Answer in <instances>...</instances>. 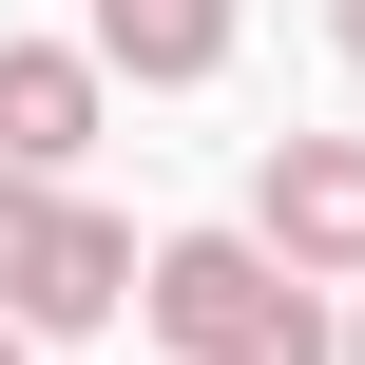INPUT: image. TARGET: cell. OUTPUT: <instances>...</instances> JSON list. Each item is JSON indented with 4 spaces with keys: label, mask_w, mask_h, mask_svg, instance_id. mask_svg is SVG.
<instances>
[{
    "label": "cell",
    "mask_w": 365,
    "mask_h": 365,
    "mask_svg": "<svg viewBox=\"0 0 365 365\" xmlns=\"http://www.w3.org/2000/svg\"><path fill=\"white\" fill-rule=\"evenodd\" d=\"M327 38H346V77H365V0H327Z\"/></svg>",
    "instance_id": "obj_7"
},
{
    "label": "cell",
    "mask_w": 365,
    "mask_h": 365,
    "mask_svg": "<svg viewBox=\"0 0 365 365\" xmlns=\"http://www.w3.org/2000/svg\"><path fill=\"white\" fill-rule=\"evenodd\" d=\"M77 58L135 77V96H192V77H231V0H96Z\"/></svg>",
    "instance_id": "obj_5"
},
{
    "label": "cell",
    "mask_w": 365,
    "mask_h": 365,
    "mask_svg": "<svg viewBox=\"0 0 365 365\" xmlns=\"http://www.w3.org/2000/svg\"><path fill=\"white\" fill-rule=\"evenodd\" d=\"M96 96H115V77H96L77 38H0V154H19V173H77V154H96Z\"/></svg>",
    "instance_id": "obj_4"
},
{
    "label": "cell",
    "mask_w": 365,
    "mask_h": 365,
    "mask_svg": "<svg viewBox=\"0 0 365 365\" xmlns=\"http://www.w3.org/2000/svg\"><path fill=\"white\" fill-rule=\"evenodd\" d=\"M135 327L192 346V365H327V308H308V269L269 231H154L135 250Z\"/></svg>",
    "instance_id": "obj_1"
},
{
    "label": "cell",
    "mask_w": 365,
    "mask_h": 365,
    "mask_svg": "<svg viewBox=\"0 0 365 365\" xmlns=\"http://www.w3.org/2000/svg\"><path fill=\"white\" fill-rule=\"evenodd\" d=\"M0 365H38V327H19V308H0Z\"/></svg>",
    "instance_id": "obj_8"
},
{
    "label": "cell",
    "mask_w": 365,
    "mask_h": 365,
    "mask_svg": "<svg viewBox=\"0 0 365 365\" xmlns=\"http://www.w3.org/2000/svg\"><path fill=\"white\" fill-rule=\"evenodd\" d=\"M135 308V231L96 212V192H58V231H38V269H19V327L58 346V327H115Z\"/></svg>",
    "instance_id": "obj_3"
},
{
    "label": "cell",
    "mask_w": 365,
    "mask_h": 365,
    "mask_svg": "<svg viewBox=\"0 0 365 365\" xmlns=\"http://www.w3.org/2000/svg\"><path fill=\"white\" fill-rule=\"evenodd\" d=\"M327 365H365V308H346V327H327Z\"/></svg>",
    "instance_id": "obj_9"
},
{
    "label": "cell",
    "mask_w": 365,
    "mask_h": 365,
    "mask_svg": "<svg viewBox=\"0 0 365 365\" xmlns=\"http://www.w3.org/2000/svg\"><path fill=\"white\" fill-rule=\"evenodd\" d=\"M38 231H58V173H19V154H0V308H19V269H38Z\"/></svg>",
    "instance_id": "obj_6"
},
{
    "label": "cell",
    "mask_w": 365,
    "mask_h": 365,
    "mask_svg": "<svg viewBox=\"0 0 365 365\" xmlns=\"http://www.w3.org/2000/svg\"><path fill=\"white\" fill-rule=\"evenodd\" d=\"M250 231H269L308 289H365V135H269V173H250Z\"/></svg>",
    "instance_id": "obj_2"
}]
</instances>
